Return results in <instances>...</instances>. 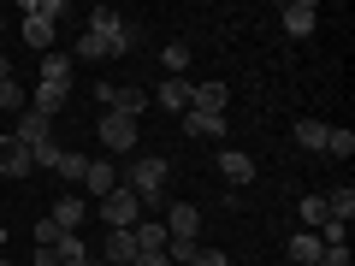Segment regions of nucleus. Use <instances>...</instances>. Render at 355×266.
I'll return each instance as SVG.
<instances>
[{"mask_svg":"<svg viewBox=\"0 0 355 266\" xmlns=\"http://www.w3.org/2000/svg\"><path fill=\"white\" fill-rule=\"evenodd\" d=\"M53 242H60V225L42 213V219H36V249H53Z\"/></svg>","mask_w":355,"mask_h":266,"instance_id":"obj_31","label":"nucleus"},{"mask_svg":"<svg viewBox=\"0 0 355 266\" xmlns=\"http://www.w3.org/2000/svg\"><path fill=\"white\" fill-rule=\"evenodd\" d=\"M53 254H60V266H101V254H89V242L77 237V231H60Z\"/></svg>","mask_w":355,"mask_h":266,"instance_id":"obj_9","label":"nucleus"},{"mask_svg":"<svg viewBox=\"0 0 355 266\" xmlns=\"http://www.w3.org/2000/svg\"><path fill=\"white\" fill-rule=\"evenodd\" d=\"M160 225H166V237H172V242H202V207L172 202V213H166Z\"/></svg>","mask_w":355,"mask_h":266,"instance_id":"obj_5","label":"nucleus"},{"mask_svg":"<svg viewBox=\"0 0 355 266\" xmlns=\"http://www.w3.org/2000/svg\"><path fill=\"white\" fill-rule=\"evenodd\" d=\"M42 83L48 89H71V60H65V53H42Z\"/></svg>","mask_w":355,"mask_h":266,"instance_id":"obj_20","label":"nucleus"},{"mask_svg":"<svg viewBox=\"0 0 355 266\" xmlns=\"http://www.w3.org/2000/svg\"><path fill=\"white\" fill-rule=\"evenodd\" d=\"M0 266H18V260H12V254H0Z\"/></svg>","mask_w":355,"mask_h":266,"instance_id":"obj_36","label":"nucleus"},{"mask_svg":"<svg viewBox=\"0 0 355 266\" xmlns=\"http://www.w3.org/2000/svg\"><path fill=\"white\" fill-rule=\"evenodd\" d=\"M231 89L225 83H190V113H225Z\"/></svg>","mask_w":355,"mask_h":266,"instance_id":"obj_8","label":"nucleus"},{"mask_svg":"<svg viewBox=\"0 0 355 266\" xmlns=\"http://www.w3.org/2000/svg\"><path fill=\"white\" fill-rule=\"evenodd\" d=\"M30 266H60V254H53V249H36V254H30Z\"/></svg>","mask_w":355,"mask_h":266,"instance_id":"obj_33","label":"nucleus"},{"mask_svg":"<svg viewBox=\"0 0 355 266\" xmlns=\"http://www.w3.org/2000/svg\"><path fill=\"white\" fill-rule=\"evenodd\" d=\"M326 154H331V160H349V154H355V130H331V136H326Z\"/></svg>","mask_w":355,"mask_h":266,"instance_id":"obj_29","label":"nucleus"},{"mask_svg":"<svg viewBox=\"0 0 355 266\" xmlns=\"http://www.w3.org/2000/svg\"><path fill=\"white\" fill-rule=\"evenodd\" d=\"M24 148H42V142H53V118H42V113H18V130H12Z\"/></svg>","mask_w":355,"mask_h":266,"instance_id":"obj_12","label":"nucleus"},{"mask_svg":"<svg viewBox=\"0 0 355 266\" xmlns=\"http://www.w3.org/2000/svg\"><path fill=\"white\" fill-rule=\"evenodd\" d=\"M154 101H160L166 113H190V77H166V83L154 89Z\"/></svg>","mask_w":355,"mask_h":266,"instance_id":"obj_14","label":"nucleus"},{"mask_svg":"<svg viewBox=\"0 0 355 266\" xmlns=\"http://www.w3.org/2000/svg\"><path fill=\"white\" fill-rule=\"evenodd\" d=\"M77 60H107V42L83 30V36H77Z\"/></svg>","mask_w":355,"mask_h":266,"instance_id":"obj_30","label":"nucleus"},{"mask_svg":"<svg viewBox=\"0 0 355 266\" xmlns=\"http://www.w3.org/2000/svg\"><path fill=\"white\" fill-rule=\"evenodd\" d=\"M326 136H331V125H320V118H296V142H302L308 154H326Z\"/></svg>","mask_w":355,"mask_h":266,"instance_id":"obj_21","label":"nucleus"},{"mask_svg":"<svg viewBox=\"0 0 355 266\" xmlns=\"http://www.w3.org/2000/svg\"><path fill=\"white\" fill-rule=\"evenodd\" d=\"M0 113H30V89L18 77H0Z\"/></svg>","mask_w":355,"mask_h":266,"instance_id":"obj_22","label":"nucleus"},{"mask_svg":"<svg viewBox=\"0 0 355 266\" xmlns=\"http://www.w3.org/2000/svg\"><path fill=\"white\" fill-rule=\"evenodd\" d=\"M320 254H326V249H320L314 231H296V237H291V266H314Z\"/></svg>","mask_w":355,"mask_h":266,"instance_id":"obj_23","label":"nucleus"},{"mask_svg":"<svg viewBox=\"0 0 355 266\" xmlns=\"http://www.w3.org/2000/svg\"><path fill=\"white\" fill-rule=\"evenodd\" d=\"M101 142H107V154H137V118L101 113Z\"/></svg>","mask_w":355,"mask_h":266,"instance_id":"obj_6","label":"nucleus"},{"mask_svg":"<svg viewBox=\"0 0 355 266\" xmlns=\"http://www.w3.org/2000/svg\"><path fill=\"white\" fill-rule=\"evenodd\" d=\"M219 172H225V184H249V177H254V160H249L243 148H225V154H219Z\"/></svg>","mask_w":355,"mask_h":266,"instance_id":"obj_18","label":"nucleus"},{"mask_svg":"<svg viewBox=\"0 0 355 266\" xmlns=\"http://www.w3.org/2000/svg\"><path fill=\"white\" fill-rule=\"evenodd\" d=\"M83 190L101 202V195H113L119 190V166L113 160H89V172H83Z\"/></svg>","mask_w":355,"mask_h":266,"instance_id":"obj_10","label":"nucleus"},{"mask_svg":"<svg viewBox=\"0 0 355 266\" xmlns=\"http://www.w3.org/2000/svg\"><path fill=\"white\" fill-rule=\"evenodd\" d=\"M196 266H231V260H225L219 249H202V254H196Z\"/></svg>","mask_w":355,"mask_h":266,"instance_id":"obj_32","label":"nucleus"},{"mask_svg":"<svg viewBox=\"0 0 355 266\" xmlns=\"http://www.w3.org/2000/svg\"><path fill=\"white\" fill-rule=\"evenodd\" d=\"M95 101H101L107 113H119V118H142V113H148V89H137V83H107V77H101Z\"/></svg>","mask_w":355,"mask_h":266,"instance_id":"obj_3","label":"nucleus"},{"mask_svg":"<svg viewBox=\"0 0 355 266\" xmlns=\"http://www.w3.org/2000/svg\"><path fill=\"white\" fill-rule=\"evenodd\" d=\"M0 30H6V12H0Z\"/></svg>","mask_w":355,"mask_h":266,"instance_id":"obj_38","label":"nucleus"},{"mask_svg":"<svg viewBox=\"0 0 355 266\" xmlns=\"http://www.w3.org/2000/svg\"><path fill=\"white\" fill-rule=\"evenodd\" d=\"M30 172H36V154H30L18 136H0V177L18 184V177H30Z\"/></svg>","mask_w":355,"mask_h":266,"instance_id":"obj_7","label":"nucleus"},{"mask_svg":"<svg viewBox=\"0 0 355 266\" xmlns=\"http://www.w3.org/2000/svg\"><path fill=\"white\" fill-rule=\"evenodd\" d=\"M166 184H172V160H160V154H148V160H130V172H125V190H137L142 207L160 202Z\"/></svg>","mask_w":355,"mask_h":266,"instance_id":"obj_2","label":"nucleus"},{"mask_svg":"<svg viewBox=\"0 0 355 266\" xmlns=\"http://www.w3.org/2000/svg\"><path fill=\"white\" fill-rule=\"evenodd\" d=\"M160 65H166V77H184V71H190V42H166Z\"/></svg>","mask_w":355,"mask_h":266,"instance_id":"obj_24","label":"nucleus"},{"mask_svg":"<svg viewBox=\"0 0 355 266\" xmlns=\"http://www.w3.org/2000/svg\"><path fill=\"white\" fill-rule=\"evenodd\" d=\"M24 18H48V24H60V18H65V0H24Z\"/></svg>","mask_w":355,"mask_h":266,"instance_id":"obj_27","label":"nucleus"},{"mask_svg":"<svg viewBox=\"0 0 355 266\" xmlns=\"http://www.w3.org/2000/svg\"><path fill=\"white\" fill-rule=\"evenodd\" d=\"M83 30H89V36H101V42H107V60H119V53H130V48L142 42V30L130 24L125 12H113V6H95Z\"/></svg>","mask_w":355,"mask_h":266,"instance_id":"obj_1","label":"nucleus"},{"mask_svg":"<svg viewBox=\"0 0 355 266\" xmlns=\"http://www.w3.org/2000/svg\"><path fill=\"white\" fill-rule=\"evenodd\" d=\"M130 266H172V260H166V254H137Z\"/></svg>","mask_w":355,"mask_h":266,"instance_id":"obj_34","label":"nucleus"},{"mask_svg":"<svg viewBox=\"0 0 355 266\" xmlns=\"http://www.w3.org/2000/svg\"><path fill=\"white\" fill-rule=\"evenodd\" d=\"M296 213H302V225H326V195H302V202H296Z\"/></svg>","mask_w":355,"mask_h":266,"instance_id":"obj_28","label":"nucleus"},{"mask_svg":"<svg viewBox=\"0 0 355 266\" xmlns=\"http://www.w3.org/2000/svg\"><path fill=\"white\" fill-rule=\"evenodd\" d=\"M0 249H6V225H0Z\"/></svg>","mask_w":355,"mask_h":266,"instance_id":"obj_37","label":"nucleus"},{"mask_svg":"<svg viewBox=\"0 0 355 266\" xmlns=\"http://www.w3.org/2000/svg\"><path fill=\"white\" fill-rule=\"evenodd\" d=\"M83 172H89V160H83V154L60 148V160H53V177H65V184H83Z\"/></svg>","mask_w":355,"mask_h":266,"instance_id":"obj_25","label":"nucleus"},{"mask_svg":"<svg viewBox=\"0 0 355 266\" xmlns=\"http://www.w3.org/2000/svg\"><path fill=\"white\" fill-rule=\"evenodd\" d=\"M184 130H190V136H207V142H219L231 130V118L225 113H184Z\"/></svg>","mask_w":355,"mask_h":266,"instance_id":"obj_16","label":"nucleus"},{"mask_svg":"<svg viewBox=\"0 0 355 266\" xmlns=\"http://www.w3.org/2000/svg\"><path fill=\"white\" fill-rule=\"evenodd\" d=\"M284 30H291V36H314V24H320V6L314 0H291V6H284Z\"/></svg>","mask_w":355,"mask_h":266,"instance_id":"obj_11","label":"nucleus"},{"mask_svg":"<svg viewBox=\"0 0 355 266\" xmlns=\"http://www.w3.org/2000/svg\"><path fill=\"white\" fill-rule=\"evenodd\" d=\"M24 42L36 53H53V24H48V18H24Z\"/></svg>","mask_w":355,"mask_h":266,"instance_id":"obj_26","label":"nucleus"},{"mask_svg":"<svg viewBox=\"0 0 355 266\" xmlns=\"http://www.w3.org/2000/svg\"><path fill=\"white\" fill-rule=\"evenodd\" d=\"M101 260H107V266H130V260H137V237H130V231H107Z\"/></svg>","mask_w":355,"mask_h":266,"instance_id":"obj_17","label":"nucleus"},{"mask_svg":"<svg viewBox=\"0 0 355 266\" xmlns=\"http://www.w3.org/2000/svg\"><path fill=\"white\" fill-rule=\"evenodd\" d=\"M326 213L338 219V225H349V219H355V184H338V190H326Z\"/></svg>","mask_w":355,"mask_h":266,"instance_id":"obj_19","label":"nucleus"},{"mask_svg":"<svg viewBox=\"0 0 355 266\" xmlns=\"http://www.w3.org/2000/svg\"><path fill=\"white\" fill-rule=\"evenodd\" d=\"M95 213L107 219V231H130V225H137V219H142V195L119 184L113 195H101V207H95Z\"/></svg>","mask_w":355,"mask_h":266,"instance_id":"obj_4","label":"nucleus"},{"mask_svg":"<svg viewBox=\"0 0 355 266\" xmlns=\"http://www.w3.org/2000/svg\"><path fill=\"white\" fill-rule=\"evenodd\" d=\"M0 77H12V60H0Z\"/></svg>","mask_w":355,"mask_h":266,"instance_id":"obj_35","label":"nucleus"},{"mask_svg":"<svg viewBox=\"0 0 355 266\" xmlns=\"http://www.w3.org/2000/svg\"><path fill=\"white\" fill-rule=\"evenodd\" d=\"M130 237H137V254H166V225L160 219H137V225H130Z\"/></svg>","mask_w":355,"mask_h":266,"instance_id":"obj_13","label":"nucleus"},{"mask_svg":"<svg viewBox=\"0 0 355 266\" xmlns=\"http://www.w3.org/2000/svg\"><path fill=\"white\" fill-rule=\"evenodd\" d=\"M48 219H53V225H60V231H77V225H83V219H89V202H83V195H60Z\"/></svg>","mask_w":355,"mask_h":266,"instance_id":"obj_15","label":"nucleus"}]
</instances>
